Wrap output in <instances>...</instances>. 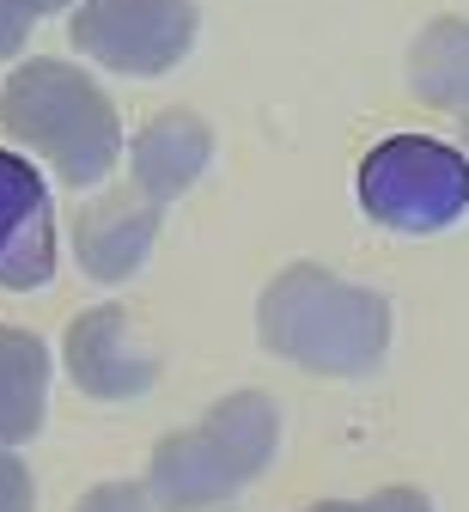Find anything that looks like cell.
Wrapping results in <instances>:
<instances>
[{
    "label": "cell",
    "mask_w": 469,
    "mask_h": 512,
    "mask_svg": "<svg viewBox=\"0 0 469 512\" xmlns=\"http://www.w3.org/2000/svg\"><path fill=\"white\" fill-rule=\"evenodd\" d=\"M256 330L268 354H281L305 372L354 378V372H372L390 348V305L372 287H354L317 263H299L268 281L256 305Z\"/></svg>",
    "instance_id": "cell-1"
},
{
    "label": "cell",
    "mask_w": 469,
    "mask_h": 512,
    "mask_svg": "<svg viewBox=\"0 0 469 512\" xmlns=\"http://www.w3.org/2000/svg\"><path fill=\"white\" fill-rule=\"evenodd\" d=\"M0 128L19 147H37L55 165V177L74 189L104 183L122 159L116 104L74 61H25L0 92Z\"/></svg>",
    "instance_id": "cell-2"
},
{
    "label": "cell",
    "mask_w": 469,
    "mask_h": 512,
    "mask_svg": "<svg viewBox=\"0 0 469 512\" xmlns=\"http://www.w3.org/2000/svg\"><path fill=\"white\" fill-rule=\"evenodd\" d=\"M360 208L390 232H445L469 214V153L433 135H390L360 159Z\"/></svg>",
    "instance_id": "cell-3"
},
{
    "label": "cell",
    "mask_w": 469,
    "mask_h": 512,
    "mask_svg": "<svg viewBox=\"0 0 469 512\" xmlns=\"http://www.w3.org/2000/svg\"><path fill=\"white\" fill-rule=\"evenodd\" d=\"M67 37L104 68L153 80L195 49V7L189 0H80Z\"/></svg>",
    "instance_id": "cell-4"
},
{
    "label": "cell",
    "mask_w": 469,
    "mask_h": 512,
    "mask_svg": "<svg viewBox=\"0 0 469 512\" xmlns=\"http://www.w3.org/2000/svg\"><path fill=\"white\" fill-rule=\"evenodd\" d=\"M55 281V208L31 159L0 147V287L31 293Z\"/></svg>",
    "instance_id": "cell-5"
},
{
    "label": "cell",
    "mask_w": 469,
    "mask_h": 512,
    "mask_svg": "<svg viewBox=\"0 0 469 512\" xmlns=\"http://www.w3.org/2000/svg\"><path fill=\"white\" fill-rule=\"evenodd\" d=\"M67 378L80 384L86 397L98 403H128V397H147L153 378H159V360L134 342L128 317L116 305H92L67 324Z\"/></svg>",
    "instance_id": "cell-6"
},
{
    "label": "cell",
    "mask_w": 469,
    "mask_h": 512,
    "mask_svg": "<svg viewBox=\"0 0 469 512\" xmlns=\"http://www.w3.org/2000/svg\"><path fill=\"white\" fill-rule=\"evenodd\" d=\"M250 482V470L232 458V445L201 421L183 427L171 439H159V452L147 464V488L165 512H201V506H220Z\"/></svg>",
    "instance_id": "cell-7"
},
{
    "label": "cell",
    "mask_w": 469,
    "mask_h": 512,
    "mask_svg": "<svg viewBox=\"0 0 469 512\" xmlns=\"http://www.w3.org/2000/svg\"><path fill=\"white\" fill-rule=\"evenodd\" d=\"M153 238H159V202L141 196V189L134 196H104V202L80 208V220H74V256L104 287H116L141 269Z\"/></svg>",
    "instance_id": "cell-8"
},
{
    "label": "cell",
    "mask_w": 469,
    "mask_h": 512,
    "mask_svg": "<svg viewBox=\"0 0 469 512\" xmlns=\"http://www.w3.org/2000/svg\"><path fill=\"white\" fill-rule=\"evenodd\" d=\"M208 159H214V135H208V122L189 116V110L153 116L141 135H134V147H128L134 189L153 196V202H177L183 189L208 171Z\"/></svg>",
    "instance_id": "cell-9"
},
{
    "label": "cell",
    "mask_w": 469,
    "mask_h": 512,
    "mask_svg": "<svg viewBox=\"0 0 469 512\" xmlns=\"http://www.w3.org/2000/svg\"><path fill=\"white\" fill-rule=\"evenodd\" d=\"M49 409V348L19 330L0 324V445H19L43 427Z\"/></svg>",
    "instance_id": "cell-10"
},
{
    "label": "cell",
    "mask_w": 469,
    "mask_h": 512,
    "mask_svg": "<svg viewBox=\"0 0 469 512\" xmlns=\"http://www.w3.org/2000/svg\"><path fill=\"white\" fill-rule=\"evenodd\" d=\"M409 86L433 110H463L469 104V19H433L415 37Z\"/></svg>",
    "instance_id": "cell-11"
},
{
    "label": "cell",
    "mask_w": 469,
    "mask_h": 512,
    "mask_svg": "<svg viewBox=\"0 0 469 512\" xmlns=\"http://www.w3.org/2000/svg\"><path fill=\"white\" fill-rule=\"evenodd\" d=\"M208 427L232 445V458H238L250 476L268 470V458H275V439H281V415H275V403H268L262 391H238V397L214 403V409H208Z\"/></svg>",
    "instance_id": "cell-12"
},
{
    "label": "cell",
    "mask_w": 469,
    "mask_h": 512,
    "mask_svg": "<svg viewBox=\"0 0 469 512\" xmlns=\"http://www.w3.org/2000/svg\"><path fill=\"white\" fill-rule=\"evenodd\" d=\"M74 512H165V506L153 500L147 482H104V488H92Z\"/></svg>",
    "instance_id": "cell-13"
},
{
    "label": "cell",
    "mask_w": 469,
    "mask_h": 512,
    "mask_svg": "<svg viewBox=\"0 0 469 512\" xmlns=\"http://www.w3.org/2000/svg\"><path fill=\"white\" fill-rule=\"evenodd\" d=\"M0 512H37L31 470L13 458V445H0Z\"/></svg>",
    "instance_id": "cell-14"
},
{
    "label": "cell",
    "mask_w": 469,
    "mask_h": 512,
    "mask_svg": "<svg viewBox=\"0 0 469 512\" xmlns=\"http://www.w3.org/2000/svg\"><path fill=\"white\" fill-rule=\"evenodd\" d=\"M311 512H433L415 488H378L372 500H323Z\"/></svg>",
    "instance_id": "cell-15"
},
{
    "label": "cell",
    "mask_w": 469,
    "mask_h": 512,
    "mask_svg": "<svg viewBox=\"0 0 469 512\" xmlns=\"http://www.w3.org/2000/svg\"><path fill=\"white\" fill-rule=\"evenodd\" d=\"M31 13L19 7V0H0V61H7V55H19L25 49V37H31Z\"/></svg>",
    "instance_id": "cell-16"
},
{
    "label": "cell",
    "mask_w": 469,
    "mask_h": 512,
    "mask_svg": "<svg viewBox=\"0 0 469 512\" xmlns=\"http://www.w3.org/2000/svg\"><path fill=\"white\" fill-rule=\"evenodd\" d=\"M19 7H25L31 19H49V13H61V7H74V0H19Z\"/></svg>",
    "instance_id": "cell-17"
},
{
    "label": "cell",
    "mask_w": 469,
    "mask_h": 512,
    "mask_svg": "<svg viewBox=\"0 0 469 512\" xmlns=\"http://www.w3.org/2000/svg\"><path fill=\"white\" fill-rule=\"evenodd\" d=\"M463 141H469V104H463Z\"/></svg>",
    "instance_id": "cell-18"
}]
</instances>
